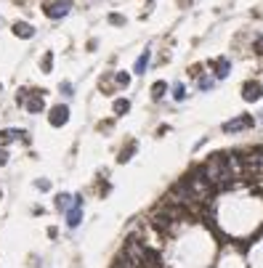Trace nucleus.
I'll return each mask as SVG.
<instances>
[{
	"label": "nucleus",
	"instance_id": "1",
	"mask_svg": "<svg viewBox=\"0 0 263 268\" xmlns=\"http://www.w3.org/2000/svg\"><path fill=\"white\" fill-rule=\"evenodd\" d=\"M82 207H85V199H82V194H75L72 197V207L64 213V223L69 231H75L77 226L82 223Z\"/></svg>",
	"mask_w": 263,
	"mask_h": 268
},
{
	"label": "nucleus",
	"instance_id": "2",
	"mask_svg": "<svg viewBox=\"0 0 263 268\" xmlns=\"http://www.w3.org/2000/svg\"><path fill=\"white\" fill-rule=\"evenodd\" d=\"M250 128H255V117H253V115H239V117L229 119V122H223V125H221V133L237 135V133H242V130H250Z\"/></svg>",
	"mask_w": 263,
	"mask_h": 268
},
{
	"label": "nucleus",
	"instance_id": "3",
	"mask_svg": "<svg viewBox=\"0 0 263 268\" xmlns=\"http://www.w3.org/2000/svg\"><path fill=\"white\" fill-rule=\"evenodd\" d=\"M72 11V0H48L46 5H43V14L48 16V19H61V16H66Z\"/></svg>",
	"mask_w": 263,
	"mask_h": 268
},
{
	"label": "nucleus",
	"instance_id": "4",
	"mask_svg": "<svg viewBox=\"0 0 263 268\" xmlns=\"http://www.w3.org/2000/svg\"><path fill=\"white\" fill-rule=\"evenodd\" d=\"M239 90H242V99L247 101V104H255V101L263 99V83L261 80H245Z\"/></svg>",
	"mask_w": 263,
	"mask_h": 268
},
{
	"label": "nucleus",
	"instance_id": "5",
	"mask_svg": "<svg viewBox=\"0 0 263 268\" xmlns=\"http://www.w3.org/2000/svg\"><path fill=\"white\" fill-rule=\"evenodd\" d=\"M48 122H51V128H64V125L69 122V106L66 104L51 106V112H48Z\"/></svg>",
	"mask_w": 263,
	"mask_h": 268
},
{
	"label": "nucleus",
	"instance_id": "6",
	"mask_svg": "<svg viewBox=\"0 0 263 268\" xmlns=\"http://www.w3.org/2000/svg\"><path fill=\"white\" fill-rule=\"evenodd\" d=\"M43 96H46V90H35V93H27V101L21 106H24L27 112H30V115H40L43 109H46V99H43Z\"/></svg>",
	"mask_w": 263,
	"mask_h": 268
},
{
	"label": "nucleus",
	"instance_id": "7",
	"mask_svg": "<svg viewBox=\"0 0 263 268\" xmlns=\"http://www.w3.org/2000/svg\"><path fill=\"white\" fill-rule=\"evenodd\" d=\"M0 141L3 144H14V141H27V133L21 128H5L0 130Z\"/></svg>",
	"mask_w": 263,
	"mask_h": 268
},
{
	"label": "nucleus",
	"instance_id": "8",
	"mask_svg": "<svg viewBox=\"0 0 263 268\" xmlns=\"http://www.w3.org/2000/svg\"><path fill=\"white\" fill-rule=\"evenodd\" d=\"M14 35H16V37L30 40V37H35V27L27 24V21H16V24H14Z\"/></svg>",
	"mask_w": 263,
	"mask_h": 268
},
{
	"label": "nucleus",
	"instance_id": "9",
	"mask_svg": "<svg viewBox=\"0 0 263 268\" xmlns=\"http://www.w3.org/2000/svg\"><path fill=\"white\" fill-rule=\"evenodd\" d=\"M53 204H56V210L59 213H66V210L72 207V194H66V191H61V194H56V199H53Z\"/></svg>",
	"mask_w": 263,
	"mask_h": 268
},
{
	"label": "nucleus",
	"instance_id": "10",
	"mask_svg": "<svg viewBox=\"0 0 263 268\" xmlns=\"http://www.w3.org/2000/svg\"><path fill=\"white\" fill-rule=\"evenodd\" d=\"M229 72H231V61H229V59H218L215 61V80H226Z\"/></svg>",
	"mask_w": 263,
	"mask_h": 268
},
{
	"label": "nucleus",
	"instance_id": "11",
	"mask_svg": "<svg viewBox=\"0 0 263 268\" xmlns=\"http://www.w3.org/2000/svg\"><path fill=\"white\" fill-rule=\"evenodd\" d=\"M109 268H141L138 263H133L131 258H128V255H122V252H117V258L112 260V266Z\"/></svg>",
	"mask_w": 263,
	"mask_h": 268
},
{
	"label": "nucleus",
	"instance_id": "12",
	"mask_svg": "<svg viewBox=\"0 0 263 268\" xmlns=\"http://www.w3.org/2000/svg\"><path fill=\"white\" fill-rule=\"evenodd\" d=\"M149 59H152V53H149V50H144V53L136 59V64H133V72H136V75H144V72H147V67H149Z\"/></svg>",
	"mask_w": 263,
	"mask_h": 268
},
{
	"label": "nucleus",
	"instance_id": "13",
	"mask_svg": "<svg viewBox=\"0 0 263 268\" xmlns=\"http://www.w3.org/2000/svg\"><path fill=\"white\" fill-rule=\"evenodd\" d=\"M112 112H115V117H122L131 112V101L128 99H115V104H112Z\"/></svg>",
	"mask_w": 263,
	"mask_h": 268
},
{
	"label": "nucleus",
	"instance_id": "14",
	"mask_svg": "<svg viewBox=\"0 0 263 268\" xmlns=\"http://www.w3.org/2000/svg\"><path fill=\"white\" fill-rule=\"evenodd\" d=\"M165 93H167V83H165V80H157V83L152 85V99L162 101V99H165Z\"/></svg>",
	"mask_w": 263,
	"mask_h": 268
},
{
	"label": "nucleus",
	"instance_id": "15",
	"mask_svg": "<svg viewBox=\"0 0 263 268\" xmlns=\"http://www.w3.org/2000/svg\"><path fill=\"white\" fill-rule=\"evenodd\" d=\"M213 85H215V77H208V75H199L197 77V90H199V93H208V90H213Z\"/></svg>",
	"mask_w": 263,
	"mask_h": 268
},
{
	"label": "nucleus",
	"instance_id": "16",
	"mask_svg": "<svg viewBox=\"0 0 263 268\" xmlns=\"http://www.w3.org/2000/svg\"><path fill=\"white\" fill-rule=\"evenodd\" d=\"M173 101H186V85H183V83H176V85H173Z\"/></svg>",
	"mask_w": 263,
	"mask_h": 268
},
{
	"label": "nucleus",
	"instance_id": "17",
	"mask_svg": "<svg viewBox=\"0 0 263 268\" xmlns=\"http://www.w3.org/2000/svg\"><path fill=\"white\" fill-rule=\"evenodd\" d=\"M136 149H138V144H136V141H128V146L120 151V157H117V162H128V159H131V154L136 151Z\"/></svg>",
	"mask_w": 263,
	"mask_h": 268
},
{
	"label": "nucleus",
	"instance_id": "18",
	"mask_svg": "<svg viewBox=\"0 0 263 268\" xmlns=\"http://www.w3.org/2000/svg\"><path fill=\"white\" fill-rule=\"evenodd\" d=\"M115 85L117 88H128L131 85V75L128 72H115Z\"/></svg>",
	"mask_w": 263,
	"mask_h": 268
},
{
	"label": "nucleus",
	"instance_id": "19",
	"mask_svg": "<svg viewBox=\"0 0 263 268\" xmlns=\"http://www.w3.org/2000/svg\"><path fill=\"white\" fill-rule=\"evenodd\" d=\"M51 69H53V53L48 50V53L43 56V61H40V72H46V75H48Z\"/></svg>",
	"mask_w": 263,
	"mask_h": 268
},
{
	"label": "nucleus",
	"instance_id": "20",
	"mask_svg": "<svg viewBox=\"0 0 263 268\" xmlns=\"http://www.w3.org/2000/svg\"><path fill=\"white\" fill-rule=\"evenodd\" d=\"M59 90H61V96H66V99H69V96H75V85H72V83H61Z\"/></svg>",
	"mask_w": 263,
	"mask_h": 268
},
{
	"label": "nucleus",
	"instance_id": "21",
	"mask_svg": "<svg viewBox=\"0 0 263 268\" xmlns=\"http://www.w3.org/2000/svg\"><path fill=\"white\" fill-rule=\"evenodd\" d=\"M35 189H40V191H51V181H46V178L35 181Z\"/></svg>",
	"mask_w": 263,
	"mask_h": 268
},
{
	"label": "nucleus",
	"instance_id": "22",
	"mask_svg": "<svg viewBox=\"0 0 263 268\" xmlns=\"http://www.w3.org/2000/svg\"><path fill=\"white\" fill-rule=\"evenodd\" d=\"M109 21H112V24H125V19H122V16H117V14H112Z\"/></svg>",
	"mask_w": 263,
	"mask_h": 268
},
{
	"label": "nucleus",
	"instance_id": "23",
	"mask_svg": "<svg viewBox=\"0 0 263 268\" xmlns=\"http://www.w3.org/2000/svg\"><path fill=\"white\" fill-rule=\"evenodd\" d=\"M5 162H8V151L0 149V168H5Z\"/></svg>",
	"mask_w": 263,
	"mask_h": 268
},
{
	"label": "nucleus",
	"instance_id": "24",
	"mask_svg": "<svg viewBox=\"0 0 263 268\" xmlns=\"http://www.w3.org/2000/svg\"><path fill=\"white\" fill-rule=\"evenodd\" d=\"M255 50H258V53L263 56V37H258V40H255Z\"/></svg>",
	"mask_w": 263,
	"mask_h": 268
},
{
	"label": "nucleus",
	"instance_id": "25",
	"mask_svg": "<svg viewBox=\"0 0 263 268\" xmlns=\"http://www.w3.org/2000/svg\"><path fill=\"white\" fill-rule=\"evenodd\" d=\"M0 90H3V85H0Z\"/></svg>",
	"mask_w": 263,
	"mask_h": 268
}]
</instances>
